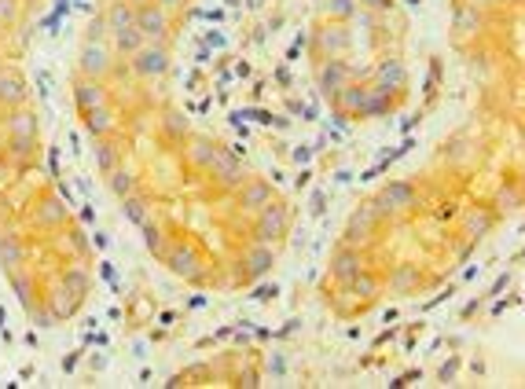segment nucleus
Segmentation results:
<instances>
[{"label":"nucleus","mask_w":525,"mask_h":389,"mask_svg":"<svg viewBox=\"0 0 525 389\" xmlns=\"http://www.w3.org/2000/svg\"><path fill=\"white\" fill-rule=\"evenodd\" d=\"M199 254H195V246H177L173 254H169V268H173L177 276H184V279H199Z\"/></svg>","instance_id":"obj_9"},{"label":"nucleus","mask_w":525,"mask_h":389,"mask_svg":"<svg viewBox=\"0 0 525 389\" xmlns=\"http://www.w3.org/2000/svg\"><path fill=\"white\" fill-rule=\"evenodd\" d=\"M63 287H70L74 294H81V290L89 287V279H85L81 272H67V276H63Z\"/></svg>","instance_id":"obj_36"},{"label":"nucleus","mask_w":525,"mask_h":389,"mask_svg":"<svg viewBox=\"0 0 525 389\" xmlns=\"http://www.w3.org/2000/svg\"><path fill=\"white\" fill-rule=\"evenodd\" d=\"M144 239H147V246H151L155 254H162V232H158L155 224H144Z\"/></svg>","instance_id":"obj_35"},{"label":"nucleus","mask_w":525,"mask_h":389,"mask_svg":"<svg viewBox=\"0 0 525 389\" xmlns=\"http://www.w3.org/2000/svg\"><path fill=\"white\" fill-rule=\"evenodd\" d=\"M136 30L144 34V41H158V45H162V37H166V30H169L166 8L140 4V8H136Z\"/></svg>","instance_id":"obj_1"},{"label":"nucleus","mask_w":525,"mask_h":389,"mask_svg":"<svg viewBox=\"0 0 525 389\" xmlns=\"http://www.w3.org/2000/svg\"><path fill=\"white\" fill-rule=\"evenodd\" d=\"M327 15H335V19L357 15V0H331V4H327Z\"/></svg>","instance_id":"obj_33"},{"label":"nucleus","mask_w":525,"mask_h":389,"mask_svg":"<svg viewBox=\"0 0 525 389\" xmlns=\"http://www.w3.org/2000/svg\"><path fill=\"white\" fill-rule=\"evenodd\" d=\"M107 70H111V52H107L100 41H89V45L81 48V74L100 81Z\"/></svg>","instance_id":"obj_5"},{"label":"nucleus","mask_w":525,"mask_h":389,"mask_svg":"<svg viewBox=\"0 0 525 389\" xmlns=\"http://www.w3.org/2000/svg\"><path fill=\"white\" fill-rule=\"evenodd\" d=\"M15 290H19V298H26V290H30V283H26V279H15Z\"/></svg>","instance_id":"obj_42"},{"label":"nucleus","mask_w":525,"mask_h":389,"mask_svg":"<svg viewBox=\"0 0 525 389\" xmlns=\"http://www.w3.org/2000/svg\"><path fill=\"white\" fill-rule=\"evenodd\" d=\"M239 206H243V210H261V206H269V184H246L243 194H239Z\"/></svg>","instance_id":"obj_17"},{"label":"nucleus","mask_w":525,"mask_h":389,"mask_svg":"<svg viewBox=\"0 0 525 389\" xmlns=\"http://www.w3.org/2000/svg\"><path fill=\"white\" fill-rule=\"evenodd\" d=\"M224 4H232V8H235V4H239V0H224Z\"/></svg>","instance_id":"obj_48"},{"label":"nucleus","mask_w":525,"mask_h":389,"mask_svg":"<svg viewBox=\"0 0 525 389\" xmlns=\"http://www.w3.org/2000/svg\"><path fill=\"white\" fill-rule=\"evenodd\" d=\"M364 272V257L357 250H338L335 254V265H331V276L338 279V283H353Z\"/></svg>","instance_id":"obj_7"},{"label":"nucleus","mask_w":525,"mask_h":389,"mask_svg":"<svg viewBox=\"0 0 525 389\" xmlns=\"http://www.w3.org/2000/svg\"><path fill=\"white\" fill-rule=\"evenodd\" d=\"M213 177H217L221 188H243V169H239V158H235V151H217V158H213Z\"/></svg>","instance_id":"obj_4"},{"label":"nucleus","mask_w":525,"mask_h":389,"mask_svg":"<svg viewBox=\"0 0 525 389\" xmlns=\"http://www.w3.org/2000/svg\"><path fill=\"white\" fill-rule=\"evenodd\" d=\"M8 133L12 136H34L37 133V118L30 111H15L12 118H8Z\"/></svg>","instance_id":"obj_22"},{"label":"nucleus","mask_w":525,"mask_h":389,"mask_svg":"<svg viewBox=\"0 0 525 389\" xmlns=\"http://www.w3.org/2000/svg\"><path fill=\"white\" fill-rule=\"evenodd\" d=\"M379 221L375 217V210L371 206H364V210H357V217L349 221V228H346V239L349 243H360V239H368V232H371V224Z\"/></svg>","instance_id":"obj_14"},{"label":"nucleus","mask_w":525,"mask_h":389,"mask_svg":"<svg viewBox=\"0 0 525 389\" xmlns=\"http://www.w3.org/2000/svg\"><path fill=\"white\" fill-rule=\"evenodd\" d=\"M379 199L386 202L390 210H408L412 202H415V191L408 188V184H401V180H393V184H386V191L379 194Z\"/></svg>","instance_id":"obj_13"},{"label":"nucleus","mask_w":525,"mask_h":389,"mask_svg":"<svg viewBox=\"0 0 525 389\" xmlns=\"http://www.w3.org/2000/svg\"><path fill=\"white\" fill-rule=\"evenodd\" d=\"M74 100H78L81 111H96V107L107 103V89L96 78H81L78 85H74Z\"/></svg>","instance_id":"obj_6"},{"label":"nucleus","mask_w":525,"mask_h":389,"mask_svg":"<svg viewBox=\"0 0 525 389\" xmlns=\"http://www.w3.org/2000/svg\"><path fill=\"white\" fill-rule=\"evenodd\" d=\"M48 320H52L48 312H37V316H34V323H37V327H48Z\"/></svg>","instance_id":"obj_43"},{"label":"nucleus","mask_w":525,"mask_h":389,"mask_svg":"<svg viewBox=\"0 0 525 389\" xmlns=\"http://www.w3.org/2000/svg\"><path fill=\"white\" fill-rule=\"evenodd\" d=\"M470 4H489V0H470Z\"/></svg>","instance_id":"obj_47"},{"label":"nucleus","mask_w":525,"mask_h":389,"mask_svg":"<svg viewBox=\"0 0 525 389\" xmlns=\"http://www.w3.org/2000/svg\"><path fill=\"white\" fill-rule=\"evenodd\" d=\"M26 100V85L15 74H0V103H23Z\"/></svg>","instance_id":"obj_18"},{"label":"nucleus","mask_w":525,"mask_h":389,"mask_svg":"<svg viewBox=\"0 0 525 389\" xmlns=\"http://www.w3.org/2000/svg\"><path fill=\"white\" fill-rule=\"evenodd\" d=\"M19 19V0H0V26Z\"/></svg>","instance_id":"obj_34"},{"label":"nucleus","mask_w":525,"mask_h":389,"mask_svg":"<svg viewBox=\"0 0 525 389\" xmlns=\"http://www.w3.org/2000/svg\"><path fill=\"white\" fill-rule=\"evenodd\" d=\"M162 125H166L169 136H184V133H188V118L180 114V111H166V122H162Z\"/></svg>","instance_id":"obj_31"},{"label":"nucleus","mask_w":525,"mask_h":389,"mask_svg":"<svg viewBox=\"0 0 525 389\" xmlns=\"http://www.w3.org/2000/svg\"><path fill=\"white\" fill-rule=\"evenodd\" d=\"M452 375H456V360L448 364V367H441V378H445V382H448V378H452Z\"/></svg>","instance_id":"obj_44"},{"label":"nucleus","mask_w":525,"mask_h":389,"mask_svg":"<svg viewBox=\"0 0 525 389\" xmlns=\"http://www.w3.org/2000/svg\"><path fill=\"white\" fill-rule=\"evenodd\" d=\"M133 188H136V177L129 169H114L111 173V191L114 194H122V199H125V194H133Z\"/></svg>","instance_id":"obj_26"},{"label":"nucleus","mask_w":525,"mask_h":389,"mask_svg":"<svg viewBox=\"0 0 525 389\" xmlns=\"http://www.w3.org/2000/svg\"><path fill=\"white\" fill-rule=\"evenodd\" d=\"M103 19H107V34H122V30L136 26V8L129 4V0H114Z\"/></svg>","instance_id":"obj_8"},{"label":"nucleus","mask_w":525,"mask_h":389,"mask_svg":"<svg viewBox=\"0 0 525 389\" xmlns=\"http://www.w3.org/2000/svg\"><path fill=\"white\" fill-rule=\"evenodd\" d=\"M155 4H158V8H180L184 0H155Z\"/></svg>","instance_id":"obj_45"},{"label":"nucleus","mask_w":525,"mask_h":389,"mask_svg":"<svg viewBox=\"0 0 525 389\" xmlns=\"http://www.w3.org/2000/svg\"><path fill=\"white\" fill-rule=\"evenodd\" d=\"M283 232H287L283 206H261V221H257V228H254V239L257 243H272V239H280Z\"/></svg>","instance_id":"obj_3"},{"label":"nucleus","mask_w":525,"mask_h":389,"mask_svg":"<svg viewBox=\"0 0 525 389\" xmlns=\"http://www.w3.org/2000/svg\"><path fill=\"white\" fill-rule=\"evenodd\" d=\"M353 294H360V298H375V294H379V279H371V276H357V279H353Z\"/></svg>","instance_id":"obj_30"},{"label":"nucleus","mask_w":525,"mask_h":389,"mask_svg":"<svg viewBox=\"0 0 525 389\" xmlns=\"http://www.w3.org/2000/svg\"><path fill=\"white\" fill-rule=\"evenodd\" d=\"M85 129H89L92 136H103V133H111L114 129V114H111V107H96V111H85Z\"/></svg>","instance_id":"obj_15"},{"label":"nucleus","mask_w":525,"mask_h":389,"mask_svg":"<svg viewBox=\"0 0 525 389\" xmlns=\"http://www.w3.org/2000/svg\"><path fill=\"white\" fill-rule=\"evenodd\" d=\"M485 26V19H481V12L474 4H459L456 15H452V30L456 37H467V34H478V30Z\"/></svg>","instance_id":"obj_11"},{"label":"nucleus","mask_w":525,"mask_h":389,"mask_svg":"<svg viewBox=\"0 0 525 389\" xmlns=\"http://www.w3.org/2000/svg\"><path fill=\"white\" fill-rule=\"evenodd\" d=\"M217 144H213V140H195V144H191V162H195L199 169H210L213 166V158H217Z\"/></svg>","instance_id":"obj_21"},{"label":"nucleus","mask_w":525,"mask_h":389,"mask_svg":"<svg viewBox=\"0 0 525 389\" xmlns=\"http://www.w3.org/2000/svg\"><path fill=\"white\" fill-rule=\"evenodd\" d=\"M415 279H419L415 265H401L397 272H393V290H408V287H415Z\"/></svg>","instance_id":"obj_29"},{"label":"nucleus","mask_w":525,"mask_h":389,"mask_svg":"<svg viewBox=\"0 0 525 389\" xmlns=\"http://www.w3.org/2000/svg\"><path fill=\"white\" fill-rule=\"evenodd\" d=\"M360 4H368V8H375V12H382V8H390L393 0H360Z\"/></svg>","instance_id":"obj_39"},{"label":"nucleus","mask_w":525,"mask_h":389,"mask_svg":"<svg viewBox=\"0 0 525 389\" xmlns=\"http://www.w3.org/2000/svg\"><path fill=\"white\" fill-rule=\"evenodd\" d=\"M122 210H125V217L133 221V224H147V202L144 199H136V194H125V202H122Z\"/></svg>","instance_id":"obj_25"},{"label":"nucleus","mask_w":525,"mask_h":389,"mask_svg":"<svg viewBox=\"0 0 525 389\" xmlns=\"http://www.w3.org/2000/svg\"><path fill=\"white\" fill-rule=\"evenodd\" d=\"M0 261H4L8 268H15L19 261H23V250H19L12 239H0Z\"/></svg>","instance_id":"obj_32"},{"label":"nucleus","mask_w":525,"mask_h":389,"mask_svg":"<svg viewBox=\"0 0 525 389\" xmlns=\"http://www.w3.org/2000/svg\"><path fill=\"white\" fill-rule=\"evenodd\" d=\"M404 81H408V70H404L401 59H386L379 67V89L397 92V89H404Z\"/></svg>","instance_id":"obj_12"},{"label":"nucleus","mask_w":525,"mask_h":389,"mask_svg":"<svg viewBox=\"0 0 525 389\" xmlns=\"http://www.w3.org/2000/svg\"><path fill=\"white\" fill-rule=\"evenodd\" d=\"M386 111H390V96H386V89H371L368 92V103H364V111H360V118H379Z\"/></svg>","instance_id":"obj_24"},{"label":"nucleus","mask_w":525,"mask_h":389,"mask_svg":"<svg viewBox=\"0 0 525 389\" xmlns=\"http://www.w3.org/2000/svg\"><path fill=\"white\" fill-rule=\"evenodd\" d=\"M133 70H136V74H144V78H162V74L169 70V56H166V48L158 45V41L144 45L140 52H136V59H133Z\"/></svg>","instance_id":"obj_2"},{"label":"nucleus","mask_w":525,"mask_h":389,"mask_svg":"<svg viewBox=\"0 0 525 389\" xmlns=\"http://www.w3.org/2000/svg\"><path fill=\"white\" fill-rule=\"evenodd\" d=\"M349 74H353V70L346 67V63L327 59V67L320 70V89H324V92H342V89L349 85Z\"/></svg>","instance_id":"obj_10"},{"label":"nucleus","mask_w":525,"mask_h":389,"mask_svg":"<svg viewBox=\"0 0 525 389\" xmlns=\"http://www.w3.org/2000/svg\"><path fill=\"white\" fill-rule=\"evenodd\" d=\"M96 162H100V169H114V147L100 144L96 147Z\"/></svg>","instance_id":"obj_37"},{"label":"nucleus","mask_w":525,"mask_h":389,"mask_svg":"<svg viewBox=\"0 0 525 389\" xmlns=\"http://www.w3.org/2000/svg\"><path fill=\"white\" fill-rule=\"evenodd\" d=\"M452 213H456L452 206H441V210H437V221H448V217H452Z\"/></svg>","instance_id":"obj_41"},{"label":"nucleus","mask_w":525,"mask_h":389,"mask_svg":"<svg viewBox=\"0 0 525 389\" xmlns=\"http://www.w3.org/2000/svg\"><path fill=\"white\" fill-rule=\"evenodd\" d=\"M129 4H133V8H140V4H151V0H129Z\"/></svg>","instance_id":"obj_46"},{"label":"nucleus","mask_w":525,"mask_h":389,"mask_svg":"<svg viewBox=\"0 0 525 389\" xmlns=\"http://www.w3.org/2000/svg\"><path fill=\"white\" fill-rule=\"evenodd\" d=\"M357 23H360V26H364V30H371V23H375V19H371V15H368V12H360V15H357Z\"/></svg>","instance_id":"obj_40"},{"label":"nucleus","mask_w":525,"mask_h":389,"mask_svg":"<svg viewBox=\"0 0 525 389\" xmlns=\"http://www.w3.org/2000/svg\"><path fill=\"white\" fill-rule=\"evenodd\" d=\"M114 48L125 52V56H136V52L144 48V34L136 26H129V30H122V34H114Z\"/></svg>","instance_id":"obj_20"},{"label":"nucleus","mask_w":525,"mask_h":389,"mask_svg":"<svg viewBox=\"0 0 525 389\" xmlns=\"http://www.w3.org/2000/svg\"><path fill=\"white\" fill-rule=\"evenodd\" d=\"M320 48L327 52H346L349 48V34L346 30H338V26H327V30H320Z\"/></svg>","instance_id":"obj_19"},{"label":"nucleus","mask_w":525,"mask_h":389,"mask_svg":"<svg viewBox=\"0 0 525 389\" xmlns=\"http://www.w3.org/2000/svg\"><path fill=\"white\" fill-rule=\"evenodd\" d=\"M368 92L371 89H364V85H346L338 96V103H342V111H353V114H360L364 111V103H368Z\"/></svg>","instance_id":"obj_16"},{"label":"nucleus","mask_w":525,"mask_h":389,"mask_svg":"<svg viewBox=\"0 0 525 389\" xmlns=\"http://www.w3.org/2000/svg\"><path fill=\"white\" fill-rule=\"evenodd\" d=\"M492 228V213H470V217H467V235H474V239H478V235H485Z\"/></svg>","instance_id":"obj_27"},{"label":"nucleus","mask_w":525,"mask_h":389,"mask_svg":"<svg viewBox=\"0 0 525 389\" xmlns=\"http://www.w3.org/2000/svg\"><path fill=\"white\" fill-rule=\"evenodd\" d=\"M272 265H276V254H272L265 243H261V246H254V250H250V276H265Z\"/></svg>","instance_id":"obj_23"},{"label":"nucleus","mask_w":525,"mask_h":389,"mask_svg":"<svg viewBox=\"0 0 525 389\" xmlns=\"http://www.w3.org/2000/svg\"><path fill=\"white\" fill-rule=\"evenodd\" d=\"M63 213H67V210H63L56 199H48V202H41L37 221H45V224H59V221H63Z\"/></svg>","instance_id":"obj_28"},{"label":"nucleus","mask_w":525,"mask_h":389,"mask_svg":"<svg viewBox=\"0 0 525 389\" xmlns=\"http://www.w3.org/2000/svg\"><path fill=\"white\" fill-rule=\"evenodd\" d=\"M103 34H107V19L100 15V19H92V23H89V41H103Z\"/></svg>","instance_id":"obj_38"}]
</instances>
